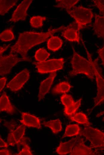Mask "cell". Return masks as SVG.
I'll use <instances>...</instances> for the list:
<instances>
[{
	"instance_id": "16",
	"label": "cell",
	"mask_w": 104,
	"mask_h": 155,
	"mask_svg": "<svg viewBox=\"0 0 104 155\" xmlns=\"http://www.w3.org/2000/svg\"><path fill=\"white\" fill-rule=\"evenodd\" d=\"M94 33L98 37L104 40V16L98 15L95 16L93 25Z\"/></svg>"
},
{
	"instance_id": "22",
	"label": "cell",
	"mask_w": 104,
	"mask_h": 155,
	"mask_svg": "<svg viewBox=\"0 0 104 155\" xmlns=\"http://www.w3.org/2000/svg\"><path fill=\"white\" fill-rule=\"evenodd\" d=\"M80 129L78 124H70L67 125L62 138L65 137H70L79 134Z\"/></svg>"
},
{
	"instance_id": "18",
	"label": "cell",
	"mask_w": 104,
	"mask_h": 155,
	"mask_svg": "<svg viewBox=\"0 0 104 155\" xmlns=\"http://www.w3.org/2000/svg\"><path fill=\"white\" fill-rule=\"evenodd\" d=\"M62 40L57 36H51L47 42L48 48L54 52L60 49L62 47Z\"/></svg>"
},
{
	"instance_id": "25",
	"label": "cell",
	"mask_w": 104,
	"mask_h": 155,
	"mask_svg": "<svg viewBox=\"0 0 104 155\" xmlns=\"http://www.w3.org/2000/svg\"><path fill=\"white\" fill-rule=\"evenodd\" d=\"M47 19L45 17L40 16H34L31 17L30 20V24L33 28H38L42 27L43 22Z\"/></svg>"
},
{
	"instance_id": "3",
	"label": "cell",
	"mask_w": 104,
	"mask_h": 155,
	"mask_svg": "<svg viewBox=\"0 0 104 155\" xmlns=\"http://www.w3.org/2000/svg\"><path fill=\"white\" fill-rule=\"evenodd\" d=\"M85 137L91 142L90 147L100 154L99 151H104V133L97 128L85 125L83 130L79 134Z\"/></svg>"
},
{
	"instance_id": "2",
	"label": "cell",
	"mask_w": 104,
	"mask_h": 155,
	"mask_svg": "<svg viewBox=\"0 0 104 155\" xmlns=\"http://www.w3.org/2000/svg\"><path fill=\"white\" fill-rule=\"evenodd\" d=\"M72 47L73 56L71 62L72 70L69 72V75L72 76L83 74L91 80H93L95 76L94 66L96 63L92 61L89 54V61H88L76 52Z\"/></svg>"
},
{
	"instance_id": "7",
	"label": "cell",
	"mask_w": 104,
	"mask_h": 155,
	"mask_svg": "<svg viewBox=\"0 0 104 155\" xmlns=\"http://www.w3.org/2000/svg\"><path fill=\"white\" fill-rule=\"evenodd\" d=\"M30 77L29 72L24 69L17 75L7 85V88L11 91L15 92L20 89Z\"/></svg>"
},
{
	"instance_id": "32",
	"label": "cell",
	"mask_w": 104,
	"mask_h": 155,
	"mask_svg": "<svg viewBox=\"0 0 104 155\" xmlns=\"http://www.w3.org/2000/svg\"><path fill=\"white\" fill-rule=\"evenodd\" d=\"M100 10V13L104 16V6L98 0L93 1Z\"/></svg>"
},
{
	"instance_id": "15",
	"label": "cell",
	"mask_w": 104,
	"mask_h": 155,
	"mask_svg": "<svg viewBox=\"0 0 104 155\" xmlns=\"http://www.w3.org/2000/svg\"><path fill=\"white\" fill-rule=\"evenodd\" d=\"M25 127L23 125L18 127L15 130L11 132L13 134L18 149L27 143V138L24 137L25 135Z\"/></svg>"
},
{
	"instance_id": "39",
	"label": "cell",
	"mask_w": 104,
	"mask_h": 155,
	"mask_svg": "<svg viewBox=\"0 0 104 155\" xmlns=\"http://www.w3.org/2000/svg\"><path fill=\"white\" fill-rule=\"evenodd\" d=\"M104 6V0H98Z\"/></svg>"
},
{
	"instance_id": "1",
	"label": "cell",
	"mask_w": 104,
	"mask_h": 155,
	"mask_svg": "<svg viewBox=\"0 0 104 155\" xmlns=\"http://www.w3.org/2000/svg\"><path fill=\"white\" fill-rule=\"evenodd\" d=\"M64 27L62 26L45 32H25L21 33L16 42L11 47L10 53H18L25 61H31L30 58L27 56L28 50L34 46L45 41L56 32L62 30Z\"/></svg>"
},
{
	"instance_id": "4",
	"label": "cell",
	"mask_w": 104,
	"mask_h": 155,
	"mask_svg": "<svg viewBox=\"0 0 104 155\" xmlns=\"http://www.w3.org/2000/svg\"><path fill=\"white\" fill-rule=\"evenodd\" d=\"M67 11L74 19L79 30L91 23L94 16L91 9L82 6L73 7Z\"/></svg>"
},
{
	"instance_id": "38",
	"label": "cell",
	"mask_w": 104,
	"mask_h": 155,
	"mask_svg": "<svg viewBox=\"0 0 104 155\" xmlns=\"http://www.w3.org/2000/svg\"><path fill=\"white\" fill-rule=\"evenodd\" d=\"M104 114V111H102L99 113V114H97L96 115V117H99L101 116L102 115ZM103 121H104V117H103Z\"/></svg>"
},
{
	"instance_id": "6",
	"label": "cell",
	"mask_w": 104,
	"mask_h": 155,
	"mask_svg": "<svg viewBox=\"0 0 104 155\" xmlns=\"http://www.w3.org/2000/svg\"><path fill=\"white\" fill-rule=\"evenodd\" d=\"M25 61L22 58H19L16 54L10 53L9 55L0 56V74L4 75L9 74L12 68L17 63Z\"/></svg>"
},
{
	"instance_id": "21",
	"label": "cell",
	"mask_w": 104,
	"mask_h": 155,
	"mask_svg": "<svg viewBox=\"0 0 104 155\" xmlns=\"http://www.w3.org/2000/svg\"><path fill=\"white\" fill-rule=\"evenodd\" d=\"M69 117L72 121H75L78 123L88 126L91 125V124L89 122L87 116L83 113H76Z\"/></svg>"
},
{
	"instance_id": "26",
	"label": "cell",
	"mask_w": 104,
	"mask_h": 155,
	"mask_svg": "<svg viewBox=\"0 0 104 155\" xmlns=\"http://www.w3.org/2000/svg\"><path fill=\"white\" fill-rule=\"evenodd\" d=\"M82 100V98H81L74 104L68 107H65L64 109L65 114L70 117L75 113L80 107L81 104Z\"/></svg>"
},
{
	"instance_id": "31",
	"label": "cell",
	"mask_w": 104,
	"mask_h": 155,
	"mask_svg": "<svg viewBox=\"0 0 104 155\" xmlns=\"http://www.w3.org/2000/svg\"><path fill=\"white\" fill-rule=\"evenodd\" d=\"M7 142L9 145L12 146H14L16 145L13 133L11 132L8 134Z\"/></svg>"
},
{
	"instance_id": "8",
	"label": "cell",
	"mask_w": 104,
	"mask_h": 155,
	"mask_svg": "<svg viewBox=\"0 0 104 155\" xmlns=\"http://www.w3.org/2000/svg\"><path fill=\"white\" fill-rule=\"evenodd\" d=\"M32 1V0L23 1L14 10L9 21L15 22L20 20H25L28 15L27 11Z\"/></svg>"
},
{
	"instance_id": "11",
	"label": "cell",
	"mask_w": 104,
	"mask_h": 155,
	"mask_svg": "<svg viewBox=\"0 0 104 155\" xmlns=\"http://www.w3.org/2000/svg\"><path fill=\"white\" fill-rule=\"evenodd\" d=\"M83 138L80 137L74 145L72 151L70 153L71 155H98L99 153L93 151L90 147L85 144Z\"/></svg>"
},
{
	"instance_id": "19",
	"label": "cell",
	"mask_w": 104,
	"mask_h": 155,
	"mask_svg": "<svg viewBox=\"0 0 104 155\" xmlns=\"http://www.w3.org/2000/svg\"><path fill=\"white\" fill-rule=\"evenodd\" d=\"M17 1L16 0H0V15L4 16L7 13L10 9L16 5Z\"/></svg>"
},
{
	"instance_id": "37",
	"label": "cell",
	"mask_w": 104,
	"mask_h": 155,
	"mask_svg": "<svg viewBox=\"0 0 104 155\" xmlns=\"http://www.w3.org/2000/svg\"><path fill=\"white\" fill-rule=\"evenodd\" d=\"M9 45L10 44L3 47H1V46H0V55H2V53L7 49Z\"/></svg>"
},
{
	"instance_id": "29",
	"label": "cell",
	"mask_w": 104,
	"mask_h": 155,
	"mask_svg": "<svg viewBox=\"0 0 104 155\" xmlns=\"http://www.w3.org/2000/svg\"><path fill=\"white\" fill-rule=\"evenodd\" d=\"M60 99L65 107H68L75 103L72 96L70 95L65 94L61 96Z\"/></svg>"
},
{
	"instance_id": "28",
	"label": "cell",
	"mask_w": 104,
	"mask_h": 155,
	"mask_svg": "<svg viewBox=\"0 0 104 155\" xmlns=\"http://www.w3.org/2000/svg\"><path fill=\"white\" fill-rule=\"evenodd\" d=\"M14 38V34L11 29H10L4 30L0 35V40L3 41H10Z\"/></svg>"
},
{
	"instance_id": "24",
	"label": "cell",
	"mask_w": 104,
	"mask_h": 155,
	"mask_svg": "<svg viewBox=\"0 0 104 155\" xmlns=\"http://www.w3.org/2000/svg\"><path fill=\"white\" fill-rule=\"evenodd\" d=\"M78 0H57L54 7L64 8L66 11L70 9L79 1Z\"/></svg>"
},
{
	"instance_id": "30",
	"label": "cell",
	"mask_w": 104,
	"mask_h": 155,
	"mask_svg": "<svg viewBox=\"0 0 104 155\" xmlns=\"http://www.w3.org/2000/svg\"><path fill=\"white\" fill-rule=\"evenodd\" d=\"M21 151L19 153L16 154L17 155H32L33 154L30 148L28 145L26 143L25 144Z\"/></svg>"
},
{
	"instance_id": "10",
	"label": "cell",
	"mask_w": 104,
	"mask_h": 155,
	"mask_svg": "<svg viewBox=\"0 0 104 155\" xmlns=\"http://www.w3.org/2000/svg\"><path fill=\"white\" fill-rule=\"evenodd\" d=\"M96 64L94 66L95 76L97 86V94L94 98L95 105L94 108L104 101V79L100 74Z\"/></svg>"
},
{
	"instance_id": "17",
	"label": "cell",
	"mask_w": 104,
	"mask_h": 155,
	"mask_svg": "<svg viewBox=\"0 0 104 155\" xmlns=\"http://www.w3.org/2000/svg\"><path fill=\"white\" fill-rule=\"evenodd\" d=\"M0 111L10 114H13L15 111V108L11 103L5 92L3 93L0 98Z\"/></svg>"
},
{
	"instance_id": "23",
	"label": "cell",
	"mask_w": 104,
	"mask_h": 155,
	"mask_svg": "<svg viewBox=\"0 0 104 155\" xmlns=\"http://www.w3.org/2000/svg\"><path fill=\"white\" fill-rule=\"evenodd\" d=\"M72 86L68 82L63 81L60 83L53 89L52 93L53 94L68 92Z\"/></svg>"
},
{
	"instance_id": "35",
	"label": "cell",
	"mask_w": 104,
	"mask_h": 155,
	"mask_svg": "<svg viewBox=\"0 0 104 155\" xmlns=\"http://www.w3.org/2000/svg\"><path fill=\"white\" fill-rule=\"evenodd\" d=\"M8 143L5 142L0 137V148H7L8 146Z\"/></svg>"
},
{
	"instance_id": "34",
	"label": "cell",
	"mask_w": 104,
	"mask_h": 155,
	"mask_svg": "<svg viewBox=\"0 0 104 155\" xmlns=\"http://www.w3.org/2000/svg\"><path fill=\"white\" fill-rule=\"evenodd\" d=\"M98 53L104 66V46L98 51Z\"/></svg>"
},
{
	"instance_id": "9",
	"label": "cell",
	"mask_w": 104,
	"mask_h": 155,
	"mask_svg": "<svg viewBox=\"0 0 104 155\" xmlns=\"http://www.w3.org/2000/svg\"><path fill=\"white\" fill-rule=\"evenodd\" d=\"M62 32V36L70 41L79 42L80 38L77 24L74 21L66 27H64Z\"/></svg>"
},
{
	"instance_id": "33",
	"label": "cell",
	"mask_w": 104,
	"mask_h": 155,
	"mask_svg": "<svg viewBox=\"0 0 104 155\" xmlns=\"http://www.w3.org/2000/svg\"><path fill=\"white\" fill-rule=\"evenodd\" d=\"M7 79L5 77L1 78L0 79V91L1 92L4 87L6 83Z\"/></svg>"
},
{
	"instance_id": "14",
	"label": "cell",
	"mask_w": 104,
	"mask_h": 155,
	"mask_svg": "<svg viewBox=\"0 0 104 155\" xmlns=\"http://www.w3.org/2000/svg\"><path fill=\"white\" fill-rule=\"evenodd\" d=\"M80 137L78 136L73 138L65 142H61L59 145L56 149V152L60 155H65L70 153L76 142Z\"/></svg>"
},
{
	"instance_id": "36",
	"label": "cell",
	"mask_w": 104,
	"mask_h": 155,
	"mask_svg": "<svg viewBox=\"0 0 104 155\" xmlns=\"http://www.w3.org/2000/svg\"><path fill=\"white\" fill-rule=\"evenodd\" d=\"M0 155H10L12 154L10 152L9 150L7 149H2L0 150Z\"/></svg>"
},
{
	"instance_id": "12",
	"label": "cell",
	"mask_w": 104,
	"mask_h": 155,
	"mask_svg": "<svg viewBox=\"0 0 104 155\" xmlns=\"http://www.w3.org/2000/svg\"><path fill=\"white\" fill-rule=\"evenodd\" d=\"M21 114L22 119L19 121L24 125L38 129L41 128L40 121L39 118L26 112H23Z\"/></svg>"
},
{
	"instance_id": "20",
	"label": "cell",
	"mask_w": 104,
	"mask_h": 155,
	"mask_svg": "<svg viewBox=\"0 0 104 155\" xmlns=\"http://www.w3.org/2000/svg\"><path fill=\"white\" fill-rule=\"evenodd\" d=\"M43 124L45 127L50 128L54 134H57L62 129V123L59 119L45 122Z\"/></svg>"
},
{
	"instance_id": "5",
	"label": "cell",
	"mask_w": 104,
	"mask_h": 155,
	"mask_svg": "<svg viewBox=\"0 0 104 155\" xmlns=\"http://www.w3.org/2000/svg\"><path fill=\"white\" fill-rule=\"evenodd\" d=\"M64 59L62 58L52 59L42 62H33L39 72L41 74L52 72L63 68Z\"/></svg>"
},
{
	"instance_id": "27",
	"label": "cell",
	"mask_w": 104,
	"mask_h": 155,
	"mask_svg": "<svg viewBox=\"0 0 104 155\" xmlns=\"http://www.w3.org/2000/svg\"><path fill=\"white\" fill-rule=\"evenodd\" d=\"M50 54L44 48L38 49L35 52L34 56L36 60L39 62L45 61L50 56Z\"/></svg>"
},
{
	"instance_id": "13",
	"label": "cell",
	"mask_w": 104,
	"mask_h": 155,
	"mask_svg": "<svg viewBox=\"0 0 104 155\" xmlns=\"http://www.w3.org/2000/svg\"><path fill=\"white\" fill-rule=\"evenodd\" d=\"M56 76L55 72H51L48 77L41 83L38 95L39 101L42 99L48 92Z\"/></svg>"
}]
</instances>
